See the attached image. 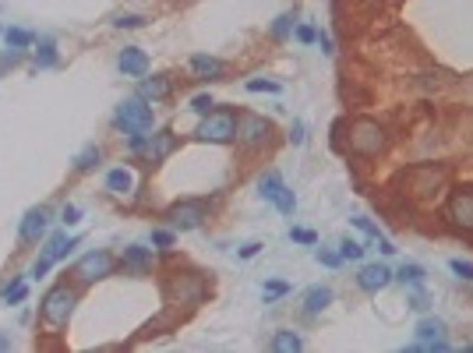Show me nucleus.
Wrapping results in <instances>:
<instances>
[{"mask_svg": "<svg viewBox=\"0 0 473 353\" xmlns=\"http://www.w3.org/2000/svg\"><path fill=\"white\" fill-rule=\"evenodd\" d=\"M113 268H117V258H113L110 251H89V255H82V258H78L75 275H78L82 283H95V279L113 275Z\"/></svg>", "mask_w": 473, "mask_h": 353, "instance_id": "nucleus-9", "label": "nucleus"}, {"mask_svg": "<svg viewBox=\"0 0 473 353\" xmlns=\"http://www.w3.org/2000/svg\"><path fill=\"white\" fill-rule=\"evenodd\" d=\"M445 216H449L452 226H459V230L473 233V187L452 191V198L445 201Z\"/></svg>", "mask_w": 473, "mask_h": 353, "instance_id": "nucleus-10", "label": "nucleus"}, {"mask_svg": "<svg viewBox=\"0 0 473 353\" xmlns=\"http://www.w3.org/2000/svg\"><path fill=\"white\" fill-rule=\"evenodd\" d=\"M350 223H354V226H357V230H361L364 237H371V241H385V233H381V230L375 226V223H371V219H364V216H354Z\"/></svg>", "mask_w": 473, "mask_h": 353, "instance_id": "nucleus-29", "label": "nucleus"}, {"mask_svg": "<svg viewBox=\"0 0 473 353\" xmlns=\"http://www.w3.org/2000/svg\"><path fill=\"white\" fill-rule=\"evenodd\" d=\"M258 194L265 198V201H272L283 216H293L297 212V194L286 187V180L276 170H269V174L258 176Z\"/></svg>", "mask_w": 473, "mask_h": 353, "instance_id": "nucleus-8", "label": "nucleus"}, {"mask_svg": "<svg viewBox=\"0 0 473 353\" xmlns=\"http://www.w3.org/2000/svg\"><path fill=\"white\" fill-rule=\"evenodd\" d=\"M339 258H343V262H361V258H364V244L343 237V241H339Z\"/></svg>", "mask_w": 473, "mask_h": 353, "instance_id": "nucleus-27", "label": "nucleus"}, {"mask_svg": "<svg viewBox=\"0 0 473 353\" xmlns=\"http://www.w3.org/2000/svg\"><path fill=\"white\" fill-rule=\"evenodd\" d=\"M438 336H449V325L442 318H420L413 329V339H438Z\"/></svg>", "mask_w": 473, "mask_h": 353, "instance_id": "nucleus-21", "label": "nucleus"}, {"mask_svg": "<svg viewBox=\"0 0 473 353\" xmlns=\"http://www.w3.org/2000/svg\"><path fill=\"white\" fill-rule=\"evenodd\" d=\"M131 187H134V174H131V170L117 167V170L106 174V191H110V194H131Z\"/></svg>", "mask_w": 473, "mask_h": 353, "instance_id": "nucleus-19", "label": "nucleus"}, {"mask_svg": "<svg viewBox=\"0 0 473 353\" xmlns=\"http://www.w3.org/2000/svg\"><path fill=\"white\" fill-rule=\"evenodd\" d=\"M237 124H240V113L237 110H212L201 117L198 124V138L201 142H212V145H223V142H233L237 138Z\"/></svg>", "mask_w": 473, "mask_h": 353, "instance_id": "nucleus-3", "label": "nucleus"}, {"mask_svg": "<svg viewBox=\"0 0 473 353\" xmlns=\"http://www.w3.org/2000/svg\"><path fill=\"white\" fill-rule=\"evenodd\" d=\"M269 350H272V353H300V350H304V339H300L293 329H280V332H272Z\"/></svg>", "mask_w": 473, "mask_h": 353, "instance_id": "nucleus-18", "label": "nucleus"}, {"mask_svg": "<svg viewBox=\"0 0 473 353\" xmlns=\"http://www.w3.org/2000/svg\"><path fill=\"white\" fill-rule=\"evenodd\" d=\"M248 92H272V95H276V92H283V85H280V82H269V78H251V82H248Z\"/></svg>", "mask_w": 473, "mask_h": 353, "instance_id": "nucleus-31", "label": "nucleus"}, {"mask_svg": "<svg viewBox=\"0 0 473 353\" xmlns=\"http://www.w3.org/2000/svg\"><path fill=\"white\" fill-rule=\"evenodd\" d=\"M205 219H208V201H205V198H184V201H177V205L166 209L170 230H181V233L198 230Z\"/></svg>", "mask_w": 473, "mask_h": 353, "instance_id": "nucleus-5", "label": "nucleus"}, {"mask_svg": "<svg viewBox=\"0 0 473 353\" xmlns=\"http://www.w3.org/2000/svg\"><path fill=\"white\" fill-rule=\"evenodd\" d=\"M113 124H117L124 135H145V131H152L156 117H152V106H149L142 95H127V99L117 102Z\"/></svg>", "mask_w": 473, "mask_h": 353, "instance_id": "nucleus-2", "label": "nucleus"}, {"mask_svg": "<svg viewBox=\"0 0 473 353\" xmlns=\"http://www.w3.org/2000/svg\"><path fill=\"white\" fill-rule=\"evenodd\" d=\"M78 219H82V209H78V205H64V209H60V223H64V226H75Z\"/></svg>", "mask_w": 473, "mask_h": 353, "instance_id": "nucleus-37", "label": "nucleus"}, {"mask_svg": "<svg viewBox=\"0 0 473 353\" xmlns=\"http://www.w3.org/2000/svg\"><path fill=\"white\" fill-rule=\"evenodd\" d=\"M289 28H293V14H280V18L272 21V36H276V39H286Z\"/></svg>", "mask_w": 473, "mask_h": 353, "instance_id": "nucleus-32", "label": "nucleus"}, {"mask_svg": "<svg viewBox=\"0 0 473 353\" xmlns=\"http://www.w3.org/2000/svg\"><path fill=\"white\" fill-rule=\"evenodd\" d=\"M318 43H321V50H325V53H332V39H329L325 32H318Z\"/></svg>", "mask_w": 473, "mask_h": 353, "instance_id": "nucleus-44", "label": "nucleus"}, {"mask_svg": "<svg viewBox=\"0 0 473 353\" xmlns=\"http://www.w3.org/2000/svg\"><path fill=\"white\" fill-rule=\"evenodd\" d=\"M50 219H53V212H50L46 205L28 209L25 219H21V226H18V237H21L25 244H39V241L46 237V230H50Z\"/></svg>", "mask_w": 473, "mask_h": 353, "instance_id": "nucleus-11", "label": "nucleus"}, {"mask_svg": "<svg viewBox=\"0 0 473 353\" xmlns=\"http://www.w3.org/2000/svg\"><path fill=\"white\" fill-rule=\"evenodd\" d=\"M269 138H272V120H265V117H258V113H240V124H237V142H240L244 149L258 152V149H265V145H269Z\"/></svg>", "mask_w": 473, "mask_h": 353, "instance_id": "nucleus-7", "label": "nucleus"}, {"mask_svg": "<svg viewBox=\"0 0 473 353\" xmlns=\"http://www.w3.org/2000/svg\"><path fill=\"white\" fill-rule=\"evenodd\" d=\"M410 307H413V311H427V293H424V286H413V293H410Z\"/></svg>", "mask_w": 473, "mask_h": 353, "instance_id": "nucleus-39", "label": "nucleus"}, {"mask_svg": "<svg viewBox=\"0 0 473 353\" xmlns=\"http://www.w3.org/2000/svg\"><path fill=\"white\" fill-rule=\"evenodd\" d=\"M127 145H131V152H142L149 163H163L174 149H177V138H174V131H156V135H127Z\"/></svg>", "mask_w": 473, "mask_h": 353, "instance_id": "nucleus-6", "label": "nucleus"}, {"mask_svg": "<svg viewBox=\"0 0 473 353\" xmlns=\"http://www.w3.org/2000/svg\"><path fill=\"white\" fill-rule=\"evenodd\" d=\"M332 300H336L332 286H311V290L304 293V311H307V315H321Z\"/></svg>", "mask_w": 473, "mask_h": 353, "instance_id": "nucleus-17", "label": "nucleus"}, {"mask_svg": "<svg viewBox=\"0 0 473 353\" xmlns=\"http://www.w3.org/2000/svg\"><path fill=\"white\" fill-rule=\"evenodd\" d=\"M25 297H28V286H25V279H14V283H11V286L0 293V300H4V304H21Z\"/></svg>", "mask_w": 473, "mask_h": 353, "instance_id": "nucleus-28", "label": "nucleus"}, {"mask_svg": "<svg viewBox=\"0 0 473 353\" xmlns=\"http://www.w3.org/2000/svg\"><path fill=\"white\" fill-rule=\"evenodd\" d=\"M392 279H395V272H392L388 265H381V262L361 265V272H357V286H361L364 293H381Z\"/></svg>", "mask_w": 473, "mask_h": 353, "instance_id": "nucleus-12", "label": "nucleus"}, {"mask_svg": "<svg viewBox=\"0 0 473 353\" xmlns=\"http://www.w3.org/2000/svg\"><path fill=\"white\" fill-rule=\"evenodd\" d=\"M449 268H452V272H456V275H459L463 283H473V262H463V258H452V262H449Z\"/></svg>", "mask_w": 473, "mask_h": 353, "instance_id": "nucleus-33", "label": "nucleus"}, {"mask_svg": "<svg viewBox=\"0 0 473 353\" xmlns=\"http://www.w3.org/2000/svg\"><path fill=\"white\" fill-rule=\"evenodd\" d=\"M314 258H318L321 265H329V268H336V265L343 262V258H339V255H332V251H314Z\"/></svg>", "mask_w": 473, "mask_h": 353, "instance_id": "nucleus-42", "label": "nucleus"}, {"mask_svg": "<svg viewBox=\"0 0 473 353\" xmlns=\"http://www.w3.org/2000/svg\"><path fill=\"white\" fill-rule=\"evenodd\" d=\"M262 251V244H248V248H240V258H255Z\"/></svg>", "mask_w": 473, "mask_h": 353, "instance_id": "nucleus-43", "label": "nucleus"}, {"mask_svg": "<svg viewBox=\"0 0 473 353\" xmlns=\"http://www.w3.org/2000/svg\"><path fill=\"white\" fill-rule=\"evenodd\" d=\"M191 110L205 117V113H212V110H216V99H212L208 92H201V95H194V99H191Z\"/></svg>", "mask_w": 473, "mask_h": 353, "instance_id": "nucleus-30", "label": "nucleus"}, {"mask_svg": "<svg viewBox=\"0 0 473 353\" xmlns=\"http://www.w3.org/2000/svg\"><path fill=\"white\" fill-rule=\"evenodd\" d=\"M177 241V230H152V244L156 248H170Z\"/></svg>", "mask_w": 473, "mask_h": 353, "instance_id": "nucleus-35", "label": "nucleus"}, {"mask_svg": "<svg viewBox=\"0 0 473 353\" xmlns=\"http://www.w3.org/2000/svg\"><path fill=\"white\" fill-rule=\"evenodd\" d=\"M395 279L403 283V286H424L427 283V272H424V265H417V262H403L399 265V272H395Z\"/></svg>", "mask_w": 473, "mask_h": 353, "instance_id": "nucleus-20", "label": "nucleus"}, {"mask_svg": "<svg viewBox=\"0 0 473 353\" xmlns=\"http://www.w3.org/2000/svg\"><path fill=\"white\" fill-rule=\"evenodd\" d=\"M57 60H60L57 43H53V39H39V50H36V68H53Z\"/></svg>", "mask_w": 473, "mask_h": 353, "instance_id": "nucleus-24", "label": "nucleus"}, {"mask_svg": "<svg viewBox=\"0 0 473 353\" xmlns=\"http://www.w3.org/2000/svg\"><path fill=\"white\" fill-rule=\"evenodd\" d=\"M385 145H388V135L378 120H357L350 127V149L357 156H378L385 152Z\"/></svg>", "mask_w": 473, "mask_h": 353, "instance_id": "nucleus-4", "label": "nucleus"}, {"mask_svg": "<svg viewBox=\"0 0 473 353\" xmlns=\"http://www.w3.org/2000/svg\"><path fill=\"white\" fill-rule=\"evenodd\" d=\"M4 43H7V50H28L36 43V36L28 28H7L4 32Z\"/></svg>", "mask_w": 473, "mask_h": 353, "instance_id": "nucleus-23", "label": "nucleus"}, {"mask_svg": "<svg viewBox=\"0 0 473 353\" xmlns=\"http://www.w3.org/2000/svg\"><path fill=\"white\" fill-rule=\"evenodd\" d=\"M75 304H78V290L68 286V283H57L46 290V297L39 300V318L50 325V329H64L75 315Z\"/></svg>", "mask_w": 473, "mask_h": 353, "instance_id": "nucleus-1", "label": "nucleus"}, {"mask_svg": "<svg viewBox=\"0 0 473 353\" xmlns=\"http://www.w3.org/2000/svg\"><path fill=\"white\" fill-rule=\"evenodd\" d=\"M174 92V82H170V75H152V78H138V95L145 99V102H159V99H166Z\"/></svg>", "mask_w": 473, "mask_h": 353, "instance_id": "nucleus-16", "label": "nucleus"}, {"mask_svg": "<svg viewBox=\"0 0 473 353\" xmlns=\"http://www.w3.org/2000/svg\"><path fill=\"white\" fill-rule=\"evenodd\" d=\"M99 159H102L99 145H85V149L75 156V170H78V174H89L92 167H99Z\"/></svg>", "mask_w": 473, "mask_h": 353, "instance_id": "nucleus-25", "label": "nucleus"}, {"mask_svg": "<svg viewBox=\"0 0 473 353\" xmlns=\"http://www.w3.org/2000/svg\"><path fill=\"white\" fill-rule=\"evenodd\" d=\"M113 25H117V28H142V25H145V18H142V14H120Z\"/></svg>", "mask_w": 473, "mask_h": 353, "instance_id": "nucleus-36", "label": "nucleus"}, {"mask_svg": "<svg viewBox=\"0 0 473 353\" xmlns=\"http://www.w3.org/2000/svg\"><path fill=\"white\" fill-rule=\"evenodd\" d=\"M304 138H307V135H304V124L293 120V124H289V145H304Z\"/></svg>", "mask_w": 473, "mask_h": 353, "instance_id": "nucleus-41", "label": "nucleus"}, {"mask_svg": "<svg viewBox=\"0 0 473 353\" xmlns=\"http://www.w3.org/2000/svg\"><path fill=\"white\" fill-rule=\"evenodd\" d=\"M406 350H420V353H445L452 350V343H449V336H438V339H413Z\"/></svg>", "mask_w": 473, "mask_h": 353, "instance_id": "nucleus-26", "label": "nucleus"}, {"mask_svg": "<svg viewBox=\"0 0 473 353\" xmlns=\"http://www.w3.org/2000/svg\"><path fill=\"white\" fill-rule=\"evenodd\" d=\"M124 265L127 268H149L152 265V251L142 248V244H131V248H124Z\"/></svg>", "mask_w": 473, "mask_h": 353, "instance_id": "nucleus-22", "label": "nucleus"}, {"mask_svg": "<svg viewBox=\"0 0 473 353\" xmlns=\"http://www.w3.org/2000/svg\"><path fill=\"white\" fill-rule=\"evenodd\" d=\"M82 244V237H68V233H53L50 241H46V248H43V262H50V265H57L60 258H68L75 248Z\"/></svg>", "mask_w": 473, "mask_h": 353, "instance_id": "nucleus-15", "label": "nucleus"}, {"mask_svg": "<svg viewBox=\"0 0 473 353\" xmlns=\"http://www.w3.org/2000/svg\"><path fill=\"white\" fill-rule=\"evenodd\" d=\"M188 64H191V75H194L198 82H223V78H226V64H223L219 57H208V53H194Z\"/></svg>", "mask_w": 473, "mask_h": 353, "instance_id": "nucleus-14", "label": "nucleus"}, {"mask_svg": "<svg viewBox=\"0 0 473 353\" xmlns=\"http://www.w3.org/2000/svg\"><path fill=\"white\" fill-rule=\"evenodd\" d=\"M289 237H293L297 244H318V233H314V230H300V226H293Z\"/></svg>", "mask_w": 473, "mask_h": 353, "instance_id": "nucleus-38", "label": "nucleus"}, {"mask_svg": "<svg viewBox=\"0 0 473 353\" xmlns=\"http://www.w3.org/2000/svg\"><path fill=\"white\" fill-rule=\"evenodd\" d=\"M297 39H300V43H318V28H314V25H300V28H297Z\"/></svg>", "mask_w": 473, "mask_h": 353, "instance_id": "nucleus-40", "label": "nucleus"}, {"mask_svg": "<svg viewBox=\"0 0 473 353\" xmlns=\"http://www.w3.org/2000/svg\"><path fill=\"white\" fill-rule=\"evenodd\" d=\"M117 68L124 78H145L149 75V53L142 46H124L117 57Z\"/></svg>", "mask_w": 473, "mask_h": 353, "instance_id": "nucleus-13", "label": "nucleus"}, {"mask_svg": "<svg viewBox=\"0 0 473 353\" xmlns=\"http://www.w3.org/2000/svg\"><path fill=\"white\" fill-rule=\"evenodd\" d=\"M283 293H289V283H283V279H269V283H265V300L283 297Z\"/></svg>", "mask_w": 473, "mask_h": 353, "instance_id": "nucleus-34", "label": "nucleus"}, {"mask_svg": "<svg viewBox=\"0 0 473 353\" xmlns=\"http://www.w3.org/2000/svg\"><path fill=\"white\" fill-rule=\"evenodd\" d=\"M0 350H11V339H7L4 332H0Z\"/></svg>", "mask_w": 473, "mask_h": 353, "instance_id": "nucleus-45", "label": "nucleus"}]
</instances>
